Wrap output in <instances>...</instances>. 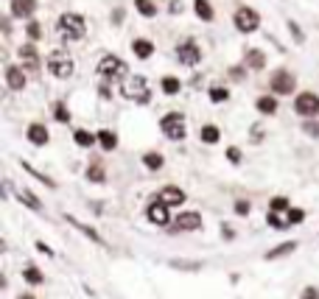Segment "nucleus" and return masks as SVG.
<instances>
[{
	"label": "nucleus",
	"mask_w": 319,
	"mask_h": 299,
	"mask_svg": "<svg viewBox=\"0 0 319 299\" xmlns=\"http://www.w3.org/2000/svg\"><path fill=\"white\" fill-rule=\"evenodd\" d=\"M56 34L65 39V42H76V39H84V34H87V25H84V17L81 14H62L56 20Z\"/></svg>",
	"instance_id": "obj_1"
},
{
	"label": "nucleus",
	"mask_w": 319,
	"mask_h": 299,
	"mask_svg": "<svg viewBox=\"0 0 319 299\" xmlns=\"http://www.w3.org/2000/svg\"><path fill=\"white\" fill-rule=\"evenodd\" d=\"M126 62L121 59V56H112V53H106L101 56V62H98V76L104 78V81H126Z\"/></svg>",
	"instance_id": "obj_2"
},
{
	"label": "nucleus",
	"mask_w": 319,
	"mask_h": 299,
	"mask_svg": "<svg viewBox=\"0 0 319 299\" xmlns=\"http://www.w3.org/2000/svg\"><path fill=\"white\" fill-rule=\"evenodd\" d=\"M73 67L76 65H73V59H70L68 51L59 48V51H51V53H48V70L56 78H70L73 76Z\"/></svg>",
	"instance_id": "obj_3"
},
{
	"label": "nucleus",
	"mask_w": 319,
	"mask_h": 299,
	"mask_svg": "<svg viewBox=\"0 0 319 299\" xmlns=\"http://www.w3.org/2000/svg\"><path fill=\"white\" fill-rule=\"evenodd\" d=\"M121 92H124L129 101H137V104H148V84L143 76H129L124 81V87H121Z\"/></svg>",
	"instance_id": "obj_4"
},
{
	"label": "nucleus",
	"mask_w": 319,
	"mask_h": 299,
	"mask_svg": "<svg viewBox=\"0 0 319 299\" xmlns=\"http://www.w3.org/2000/svg\"><path fill=\"white\" fill-rule=\"evenodd\" d=\"M160 129L165 132L168 140H182L185 134H188V129H185V115H179V112H168V115L160 121Z\"/></svg>",
	"instance_id": "obj_5"
},
{
	"label": "nucleus",
	"mask_w": 319,
	"mask_h": 299,
	"mask_svg": "<svg viewBox=\"0 0 319 299\" xmlns=\"http://www.w3.org/2000/svg\"><path fill=\"white\" fill-rule=\"evenodd\" d=\"M294 112L300 118H314L319 115V95L317 92H300L294 101Z\"/></svg>",
	"instance_id": "obj_6"
},
{
	"label": "nucleus",
	"mask_w": 319,
	"mask_h": 299,
	"mask_svg": "<svg viewBox=\"0 0 319 299\" xmlns=\"http://www.w3.org/2000/svg\"><path fill=\"white\" fill-rule=\"evenodd\" d=\"M235 28L238 31H244V34H249V31H255L258 25H261V17H258V11L255 9H247V6H241L238 11H235Z\"/></svg>",
	"instance_id": "obj_7"
},
{
	"label": "nucleus",
	"mask_w": 319,
	"mask_h": 299,
	"mask_svg": "<svg viewBox=\"0 0 319 299\" xmlns=\"http://www.w3.org/2000/svg\"><path fill=\"white\" fill-rule=\"evenodd\" d=\"M177 59L182 62V65H196L199 59H202V48L194 42V39H185V42H179L177 45Z\"/></svg>",
	"instance_id": "obj_8"
},
{
	"label": "nucleus",
	"mask_w": 319,
	"mask_h": 299,
	"mask_svg": "<svg viewBox=\"0 0 319 299\" xmlns=\"http://www.w3.org/2000/svg\"><path fill=\"white\" fill-rule=\"evenodd\" d=\"M294 84L297 78L288 73V70H277L272 76V92H277V95H288V92H294Z\"/></svg>",
	"instance_id": "obj_9"
},
{
	"label": "nucleus",
	"mask_w": 319,
	"mask_h": 299,
	"mask_svg": "<svg viewBox=\"0 0 319 299\" xmlns=\"http://www.w3.org/2000/svg\"><path fill=\"white\" fill-rule=\"evenodd\" d=\"M157 199L162 201L165 207H177V204H182V201H185V190L168 185V188H162V190L157 193Z\"/></svg>",
	"instance_id": "obj_10"
},
{
	"label": "nucleus",
	"mask_w": 319,
	"mask_h": 299,
	"mask_svg": "<svg viewBox=\"0 0 319 299\" xmlns=\"http://www.w3.org/2000/svg\"><path fill=\"white\" fill-rule=\"evenodd\" d=\"M177 229H182V232H194V229H202V215L199 212H179V218H177Z\"/></svg>",
	"instance_id": "obj_11"
},
{
	"label": "nucleus",
	"mask_w": 319,
	"mask_h": 299,
	"mask_svg": "<svg viewBox=\"0 0 319 299\" xmlns=\"http://www.w3.org/2000/svg\"><path fill=\"white\" fill-rule=\"evenodd\" d=\"M20 62L25 70H39V53H36L34 45H23L20 48Z\"/></svg>",
	"instance_id": "obj_12"
},
{
	"label": "nucleus",
	"mask_w": 319,
	"mask_h": 299,
	"mask_svg": "<svg viewBox=\"0 0 319 299\" xmlns=\"http://www.w3.org/2000/svg\"><path fill=\"white\" fill-rule=\"evenodd\" d=\"M146 215H148V221H151V224H160V227H162V224H168V207H165L160 199H154V204L148 207Z\"/></svg>",
	"instance_id": "obj_13"
},
{
	"label": "nucleus",
	"mask_w": 319,
	"mask_h": 299,
	"mask_svg": "<svg viewBox=\"0 0 319 299\" xmlns=\"http://www.w3.org/2000/svg\"><path fill=\"white\" fill-rule=\"evenodd\" d=\"M6 84H9L12 89H23L25 87V73L20 70V67L9 65L6 67Z\"/></svg>",
	"instance_id": "obj_14"
},
{
	"label": "nucleus",
	"mask_w": 319,
	"mask_h": 299,
	"mask_svg": "<svg viewBox=\"0 0 319 299\" xmlns=\"http://www.w3.org/2000/svg\"><path fill=\"white\" fill-rule=\"evenodd\" d=\"M25 137H28L34 145H48V129L42 126V123H31L28 132H25Z\"/></svg>",
	"instance_id": "obj_15"
},
{
	"label": "nucleus",
	"mask_w": 319,
	"mask_h": 299,
	"mask_svg": "<svg viewBox=\"0 0 319 299\" xmlns=\"http://www.w3.org/2000/svg\"><path fill=\"white\" fill-rule=\"evenodd\" d=\"M36 9V0H12V14L14 17H31Z\"/></svg>",
	"instance_id": "obj_16"
},
{
	"label": "nucleus",
	"mask_w": 319,
	"mask_h": 299,
	"mask_svg": "<svg viewBox=\"0 0 319 299\" xmlns=\"http://www.w3.org/2000/svg\"><path fill=\"white\" fill-rule=\"evenodd\" d=\"M98 143H101L104 151H112L115 145H118V134L109 132V129H101V132H98Z\"/></svg>",
	"instance_id": "obj_17"
},
{
	"label": "nucleus",
	"mask_w": 319,
	"mask_h": 299,
	"mask_svg": "<svg viewBox=\"0 0 319 299\" xmlns=\"http://www.w3.org/2000/svg\"><path fill=\"white\" fill-rule=\"evenodd\" d=\"M132 51H135V56H140V59H148L151 51H154V45L148 42V39H135V42H132Z\"/></svg>",
	"instance_id": "obj_18"
},
{
	"label": "nucleus",
	"mask_w": 319,
	"mask_h": 299,
	"mask_svg": "<svg viewBox=\"0 0 319 299\" xmlns=\"http://www.w3.org/2000/svg\"><path fill=\"white\" fill-rule=\"evenodd\" d=\"M17 199L25 201V207H31V210H39V199H36V196H34L28 188H20V190H17Z\"/></svg>",
	"instance_id": "obj_19"
},
{
	"label": "nucleus",
	"mask_w": 319,
	"mask_h": 299,
	"mask_svg": "<svg viewBox=\"0 0 319 299\" xmlns=\"http://www.w3.org/2000/svg\"><path fill=\"white\" fill-rule=\"evenodd\" d=\"M73 140H76V145H81V148H90V145L98 140V134H90V132H84V129H79V132L73 134Z\"/></svg>",
	"instance_id": "obj_20"
},
{
	"label": "nucleus",
	"mask_w": 319,
	"mask_h": 299,
	"mask_svg": "<svg viewBox=\"0 0 319 299\" xmlns=\"http://www.w3.org/2000/svg\"><path fill=\"white\" fill-rule=\"evenodd\" d=\"M266 65V59H263V53L261 51H247V67H252V70H261V67Z\"/></svg>",
	"instance_id": "obj_21"
},
{
	"label": "nucleus",
	"mask_w": 319,
	"mask_h": 299,
	"mask_svg": "<svg viewBox=\"0 0 319 299\" xmlns=\"http://www.w3.org/2000/svg\"><path fill=\"white\" fill-rule=\"evenodd\" d=\"M162 162H165V159H162V154H160V151H148V154L143 157V165L151 168V171H160V168H162Z\"/></svg>",
	"instance_id": "obj_22"
},
{
	"label": "nucleus",
	"mask_w": 319,
	"mask_h": 299,
	"mask_svg": "<svg viewBox=\"0 0 319 299\" xmlns=\"http://www.w3.org/2000/svg\"><path fill=\"white\" fill-rule=\"evenodd\" d=\"M194 9H196V14H199L202 20H213V6H210L207 0H196Z\"/></svg>",
	"instance_id": "obj_23"
},
{
	"label": "nucleus",
	"mask_w": 319,
	"mask_h": 299,
	"mask_svg": "<svg viewBox=\"0 0 319 299\" xmlns=\"http://www.w3.org/2000/svg\"><path fill=\"white\" fill-rule=\"evenodd\" d=\"M135 9L143 14V17H154L157 14V6L151 3V0H135Z\"/></svg>",
	"instance_id": "obj_24"
},
{
	"label": "nucleus",
	"mask_w": 319,
	"mask_h": 299,
	"mask_svg": "<svg viewBox=\"0 0 319 299\" xmlns=\"http://www.w3.org/2000/svg\"><path fill=\"white\" fill-rule=\"evenodd\" d=\"M258 109H261L263 115H274V112H277V101L269 98V95H263V98H258Z\"/></svg>",
	"instance_id": "obj_25"
},
{
	"label": "nucleus",
	"mask_w": 319,
	"mask_h": 299,
	"mask_svg": "<svg viewBox=\"0 0 319 299\" xmlns=\"http://www.w3.org/2000/svg\"><path fill=\"white\" fill-rule=\"evenodd\" d=\"M68 221L73 224V227H79V229H81V232H84V235H90V238H92V241H95V244H104V241H101V235L95 232V229H90V227H87V224L76 221V218H73V215H68Z\"/></svg>",
	"instance_id": "obj_26"
},
{
	"label": "nucleus",
	"mask_w": 319,
	"mask_h": 299,
	"mask_svg": "<svg viewBox=\"0 0 319 299\" xmlns=\"http://www.w3.org/2000/svg\"><path fill=\"white\" fill-rule=\"evenodd\" d=\"M199 137H202L205 143H218V137H221V132H218L216 126H202V132H199Z\"/></svg>",
	"instance_id": "obj_27"
},
{
	"label": "nucleus",
	"mask_w": 319,
	"mask_h": 299,
	"mask_svg": "<svg viewBox=\"0 0 319 299\" xmlns=\"http://www.w3.org/2000/svg\"><path fill=\"white\" fill-rule=\"evenodd\" d=\"M23 277H25V282H31V285H39V282H45V277L39 274V268L36 266H28L23 271Z\"/></svg>",
	"instance_id": "obj_28"
},
{
	"label": "nucleus",
	"mask_w": 319,
	"mask_h": 299,
	"mask_svg": "<svg viewBox=\"0 0 319 299\" xmlns=\"http://www.w3.org/2000/svg\"><path fill=\"white\" fill-rule=\"evenodd\" d=\"M297 249V241H288V244H280L274 252H269L266 255V260H274V257H280V255H288V252H294Z\"/></svg>",
	"instance_id": "obj_29"
},
{
	"label": "nucleus",
	"mask_w": 319,
	"mask_h": 299,
	"mask_svg": "<svg viewBox=\"0 0 319 299\" xmlns=\"http://www.w3.org/2000/svg\"><path fill=\"white\" fill-rule=\"evenodd\" d=\"M162 92H165V95H177V92H179V78L165 76L162 78Z\"/></svg>",
	"instance_id": "obj_30"
},
{
	"label": "nucleus",
	"mask_w": 319,
	"mask_h": 299,
	"mask_svg": "<svg viewBox=\"0 0 319 299\" xmlns=\"http://www.w3.org/2000/svg\"><path fill=\"white\" fill-rule=\"evenodd\" d=\"M87 179L95 182V185H101V182H104V165H101V162H95V165L87 168Z\"/></svg>",
	"instance_id": "obj_31"
},
{
	"label": "nucleus",
	"mask_w": 319,
	"mask_h": 299,
	"mask_svg": "<svg viewBox=\"0 0 319 299\" xmlns=\"http://www.w3.org/2000/svg\"><path fill=\"white\" fill-rule=\"evenodd\" d=\"M283 210H291V207H288V199L277 196V199L269 201V212H283Z\"/></svg>",
	"instance_id": "obj_32"
},
{
	"label": "nucleus",
	"mask_w": 319,
	"mask_h": 299,
	"mask_svg": "<svg viewBox=\"0 0 319 299\" xmlns=\"http://www.w3.org/2000/svg\"><path fill=\"white\" fill-rule=\"evenodd\" d=\"M230 98V92L224 87H210V101L213 104H221V101H227Z\"/></svg>",
	"instance_id": "obj_33"
},
{
	"label": "nucleus",
	"mask_w": 319,
	"mask_h": 299,
	"mask_svg": "<svg viewBox=\"0 0 319 299\" xmlns=\"http://www.w3.org/2000/svg\"><path fill=\"white\" fill-rule=\"evenodd\" d=\"M53 115H56V121H59V123H68V121H70V112H68V106H65L62 101H59L56 106H53Z\"/></svg>",
	"instance_id": "obj_34"
},
{
	"label": "nucleus",
	"mask_w": 319,
	"mask_h": 299,
	"mask_svg": "<svg viewBox=\"0 0 319 299\" xmlns=\"http://www.w3.org/2000/svg\"><path fill=\"white\" fill-rule=\"evenodd\" d=\"M23 168H25V171H28V174H31V176H36V179H42V182H45L48 188H56V182H53V179H48V176H42V174H39V171H36V168H31V165H28V162H23Z\"/></svg>",
	"instance_id": "obj_35"
},
{
	"label": "nucleus",
	"mask_w": 319,
	"mask_h": 299,
	"mask_svg": "<svg viewBox=\"0 0 319 299\" xmlns=\"http://www.w3.org/2000/svg\"><path fill=\"white\" fill-rule=\"evenodd\" d=\"M269 224L274 229H285L288 227V218H280V212H269Z\"/></svg>",
	"instance_id": "obj_36"
},
{
	"label": "nucleus",
	"mask_w": 319,
	"mask_h": 299,
	"mask_svg": "<svg viewBox=\"0 0 319 299\" xmlns=\"http://www.w3.org/2000/svg\"><path fill=\"white\" fill-rule=\"evenodd\" d=\"M28 36H31V39H39V36H42V28H39V22H28Z\"/></svg>",
	"instance_id": "obj_37"
},
{
	"label": "nucleus",
	"mask_w": 319,
	"mask_h": 299,
	"mask_svg": "<svg viewBox=\"0 0 319 299\" xmlns=\"http://www.w3.org/2000/svg\"><path fill=\"white\" fill-rule=\"evenodd\" d=\"M249 210H252V207H249V201H244V199L235 201V212H238V215H249Z\"/></svg>",
	"instance_id": "obj_38"
},
{
	"label": "nucleus",
	"mask_w": 319,
	"mask_h": 299,
	"mask_svg": "<svg viewBox=\"0 0 319 299\" xmlns=\"http://www.w3.org/2000/svg\"><path fill=\"white\" fill-rule=\"evenodd\" d=\"M285 218H288V224H300V221H302V210H288Z\"/></svg>",
	"instance_id": "obj_39"
},
{
	"label": "nucleus",
	"mask_w": 319,
	"mask_h": 299,
	"mask_svg": "<svg viewBox=\"0 0 319 299\" xmlns=\"http://www.w3.org/2000/svg\"><path fill=\"white\" fill-rule=\"evenodd\" d=\"M300 299H319V291L314 288V285H308V288L302 291V297H300Z\"/></svg>",
	"instance_id": "obj_40"
},
{
	"label": "nucleus",
	"mask_w": 319,
	"mask_h": 299,
	"mask_svg": "<svg viewBox=\"0 0 319 299\" xmlns=\"http://www.w3.org/2000/svg\"><path fill=\"white\" fill-rule=\"evenodd\" d=\"M227 157H230V162H241V151H238V148H230Z\"/></svg>",
	"instance_id": "obj_41"
},
{
	"label": "nucleus",
	"mask_w": 319,
	"mask_h": 299,
	"mask_svg": "<svg viewBox=\"0 0 319 299\" xmlns=\"http://www.w3.org/2000/svg\"><path fill=\"white\" fill-rule=\"evenodd\" d=\"M305 132L317 137V134H319V126H317V123H305Z\"/></svg>",
	"instance_id": "obj_42"
},
{
	"label": "nucleus",
	"mask_w": 319,
	"mask_h": 299,
	"mask_svg": "<svg viewBox=\"0 0 319 299\" xmlns=\"http://www.w3.org/2000/svg\"><path fill=\"white\" fill-rule=\"evenodd\" d=\"M36 249H39V252H42V255H53V252H51V249H48V246L42 244V241H36Z\"/></svg>",
	"instance_id": "obj_43"
},
{
	"label": "nucleus",
	"mask_w": 319,
	"mask_h": 299,
	"mask_svg": "<svg viewBox=\"0 0 319 299\" xmlns=\"http://www.w3.org/2000/svg\"><path fill=\"white\" fill-rule=\"evenodd\" d=\"M25 299H31V297H25Z\"/></svg>",
	"instance_id": "obj_44"
}]
</instances>
